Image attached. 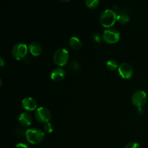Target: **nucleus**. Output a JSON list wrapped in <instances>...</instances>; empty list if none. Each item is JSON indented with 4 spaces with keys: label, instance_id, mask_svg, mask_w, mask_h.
<instances>
[{
    "label": "nucleus",
    "instance_id": "obj_1",
    "mask_svg": "<svg viewBox=\"0 0 148 148\" xmlns=\"http://www.w3.org/2000/svg\"><path fill=\"white\" fill-rule=\"evenodd\" d=\"M117 17L118 15L114 10L108 9L101 13L100 16V23L103 27L108 28L115 24L117 21Z\"/></svg>",
    "mask_w": 148,
    "mask_h": 148
},
{
    "label": "nucleus",
    "instance_id": "obj_2",
    "mask_svg": "<svg viewBox=\"0 0 148 148\" xmlns=\"http://www.w3.org/2000/svg\"><path fill=\"white\" fill-rule=\"evenodd\" d=\"M25 135L27 141L33 145H36L41 143L45 137L44 132L39 129L36 128L27 130L25 132Z\"/></svg>",
    "mask_w": 148,
    "mask_h": 148
},
{
    "label": "nucleus",
    "instance_id": "obj_3",
    "mask_svg": "<svg viewBox=\"0 0 148 148\" xmlns=\"http://www.w3.org/2000/svg\"><path fill=\"white\" fill-rule=\"evenodd\" d=\"M69 53L66 49H59L53 54V62L56 65L63 66L69 62Z\"/></svg>",
    "mask_w": 148,
    "mask_h": 148
},
{
    "label": "nucleus",
    "instance_id": "obj_4",
    "mask_svg": "<svg viewBox=\"0 0 148 148\" xmlns=\"http://www.w3.org/2000/svg\"><path fill=\"white\" fill-rule=\"evenodd\" d=\"M28 47L24 43H17L12 49V54L17 60H22L27 54Z\"/></svg>",
    "mask_w": 148,
    "mask_h": 148
},
{
    "label": "nucleus",
    "instance_id": "obj_5",
    "mask_svg": "<svg viewBox=\"0 0 148 148\" xmlns=\"http://www.w3.org/2000/svg\"><path fill=\"white\" fill-rule=\"evenodd\" d=\"M147 100V95L145 91L142 90H137L132 97V102L137 108H143L145 105Z\"/></svg>",
    "mask_w": 148,
    "mask_h": 148
},
{
    "label": "nucleus",
    "instance_id": "obj_6",
    "mask_svg": "<svg viewBox=\"0 0 148 148\" xmlns=\"http://www.w3.org/2000/svg\"><path fill=\"white\" fill-rule=\"evenodd\" d=\"M103 39L108 43H116L119 40L120 33L115 29H107L103 33Z\"/></svg>",
    "mask_w": 148,
    "mask_h": 148
},
{
    "label": "nucleus",
    "instance_id": "obj_7",
    "mask_svg": "<svg viewBox=\"0 0 148 148\" xmlns=\"http://www.w3.org/2000/svg\"><path fill=\"white\" fill-rule=\"evenodd\" d=\"M35 116L38 121L46 124V123L49 122L51 115L50 111L47 108L44 107H39L36 109Z\"/></svg>",
    "mask_w": 148,
    "mask_h": 148
},
{
    "label": "nucleus",
    "instance_id": "obj_8",
    "mask_svg": "<svg viewBox=\"0 0 148 148\" xmlns=\"http://www.w3.org/2000/svg\"><path fill=\"white\" fill-rule=\"evenodd\" d=\"M118 72L119 74L120 75V76L126 79H130V78L133 76V73H134L132 66L130 64L126 63V62L121 64L119 65L118 69Z\"/></svg>",
    "mask_w": 148,
    "mask_h": 148
},
{
    "label": "nucleus",
    "instance_id": "obj_9",
    "mask_svg": "<svg viewBox=\"0 0 148 148\" xmlns=\"http://www.w3.org/2000/svg\"><path fill=\"white\" fill-rule=\"evenodd\" d=\"M22 106L26 111H32L37 108V102L33 98H25L22 101Z\"/></svg>",
    "mask_w": 148,
    "mask_h": 148
},
{
    "label": "nucleus",
    "instance_id": "obj_10",
    "mask_svg": "<svg viewBox=\"0 0 148 148\" xmlns=\"http://www.w3.org/2000/svg\"><path fill=\"white\" fill-rule=\"evenodd\" d=\"M66 72L62 68H55L51 73V79L54 82H59L64 78Z\"/></svg>",
    "mask_w": 148,
    "mask_h": 148
},
{
    "label": "nucleus",
    "instance_id": "obj_11",
    "mask_svg": "<svg viewBox=\"0 0 148 148\" xmlns=\"http://www.w3.org/2000/svg\"><path fill=\"white\" fill-rule=\"evenodd\" d=\"M19 122L22 126L25 127H30L32 124V117L27 113H22L19 116Z\"/></svg>",
    "mask_w": 148,
    "mask_h": 148
},
{
    "label": "nucleus",
    "instance_id": "obj_12",
    "mask_svg": "<svg viewBox=\"0 0 148 148\" xmlns=\"http://www.w3.org/2000/svg\"><path fill=\"white\" fill-rule=\"evenodd\" d=\"M29 51L30 53L34 56H38L42 53V48L38 43L32 42L29 44Z\"/></svg>",
    "mask_w": 148,
    "mask_h": 148
},
{
    "label": "nucleus",
    "instance_id": "obj_13",
    "mask_svg": "<svg viewBox=\"0 0 148 148\" xmlns=\"http://www.w3.org/2000/svg\"><path fill=\"white\" fill-rule=\"evenodd\" d=\"M69 44L73 50H79L82 46V43H81L80 40L77 37L70 38L69 40Z\"/></svg>",
    "mask_w": 148,
    "mask_h": 148
},
{
    "label": "nucleus",
    "instance_id": "obj_14",
    "mask_svg": "<svg viewBox=\"0 0 148 148\" xmlns=\"http://www.w3.org/2000/svg\"><path fill=\"white\" fill-rule=\"evenodd\" d=\"M117 21L119 23H121V24L125 25L129 23V21H130V17H129V15L127 13H120L118 15V17H117Z\"/></svg>",
    "mask_w": 148,
    "mask_h": 148
},
{
    "label": "nucleus",
    "instance_id": "obj_15",
    "mask_svg": "<svg viewBox=\"0 0 148 148\" xmlns=\"http://www.w3.org/2000/svg\"><path fill=\"white\" fill-rule=\"evenodd\" d=\"M119 65L117 62H116L115 60H108L106 62V67L108 70L110 71H115L116 69H119Z\"/></svg>",
    "mask_w": 148,
    "mask_h": 148
},
{
    "label": "nucleus",
    "instance_id": "obj_16",
    "mask_svg": "<svg viewBox=\"0 0 148 148\" xmlns=\"http://www.w3.org/2000/svg\"><path fill=\"white\" fill-rule=\"evenodd\" d=\"M100 1L99 0H86L85 1V4L87 7L90 9H95L99 5Z\"/></svg>",
    "mask_w": 148,
    "mask_h": 148
},
{
    "label": "nucleus",
    "instance_id": "obj_17",
    "mask_svg": "<svg viewBox=\"0 0 148 148\" xmlns=\"http://www.w3.org/2000/svg\"><path fill=\"white\" fill-rule=\"evenodd\" d=\"M43 128H44L45 132H46L47 133H51L53 131V125H52L50 122L46 123L44 127H43Z\"/></svg>",
    "mask_w": 148,
    "mask_h": 148
},
{
    "label": "nucleus",
    "instance_id": "obj_18",
    "mask_svg": "<svg viewBox=\"0 0 148 148\" xmlns=\"http://www.w3.org/2000/svg\"><path fill=\"white\" fill-rule=\"evenodd\" d=\"M124 148H140V146L139 143H136V142H131V143H128Z\"/></svg>",
    "mask_w": 148,
    "mask_h": 148
},
{
    "label": "nucleus",
    "instance_id": "obj_19",
    "mask_svg": "<svg viewBox=\"0 0 148 148\" xmlns=\"http://www.w3.org/2000/svg\"><path fill=\"white\" fill-rule=\"evenodd\" d=\"M15 148H29V147L24 143H18L17 145H16Z\"/></svg>",
    "mask_w": 148,
    "mask_h": 148
},
{
    "label": "nucleus",
    "instance_id": "obj_20",
    "mask_svg": "<svg viewBox=\"0 0 148 148\" xmlns=\"http://www.w3.org/2000/svg\"><path fill=\"white\" fill-rule=\"evenodd\" d=\"M137 114L139 115H143L144 114V111H143V108H138V109H137Z\"/></svg>",
    "mask_w": 148,
    "mask_h": 148
},
{
    "label": "nucleus",
    "instance_id": "obj_21",
    "mask_svg": "<svg viewBox=\"0 0 148 148\" xmlns=\"http://www.w3.org/2000/svg\"><path fill=\"white\" fill-rule=\"evenodd\" d=\"M0 61H1V66H3L5 63H4V59H3L2 57L0 58Z\"/></svg>",
    "mask_w": 148,
    "mask_h": 148
},
{
    "label": "nucleus",
    "instance_id": "obj_22",
    "mask_svg": "<svg viewBox=\"0 0 148 148\" xmlns=\"http://www.w3.org/2000/svg\"><path fill=\"white\" fill-rule=\"evenodd\" d=\"M94 38H95V40H96V41H100V38H99V36H94Z\"/></svg>",
    "mask_w": 148,
    "mask_h": 148
}]
</instances>
